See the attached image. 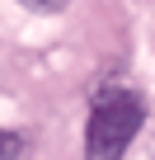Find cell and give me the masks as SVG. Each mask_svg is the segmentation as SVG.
<instances>
[{
	"instance_id": "6da1fadb",
	"label": "cell",
	"mask_w": 155,
	"mask_h": 160,
	"mask_svg": "<svg viewBox=\"0 0 155 160\" xmlns=\"http://www.w3.org/2000/svg\"><path fill=\"white\" fill-rule=\"evenodd\" d=\"M146 122V104L132 90H104L85 122V160H122Z\"/></svg>"
},
{
	"instance_id": "7a4b0ae2",
	"label": "cell",
	"mask_w": 155,
	"mask_h": 160,
	"mask_svg": "<svg viewBox=\"0 0 155 160\" xmlns=\"http://www.w3.org/2000/svg\"><path fill=\"white\" fill-rule=\"evenodd\" d=\"M19 155H24V137L0 127V160H19Z\"/></svg>"
},
{
	"instance_id": "3957f363",
	"label": "cell",
	"mask_w": 155,
	"mask_h": 160,
	"mask_svg": "<svg viewBox=\"0 0 155 160\" xmlns=\"http://www.w3.org/2000/svg\"><path fill=\"white\" fill-rule=\"evenodd\" d=\"M19 5H24V10H33V14H61L70 0H19Z\"/></svg>"
}]
</instances>
